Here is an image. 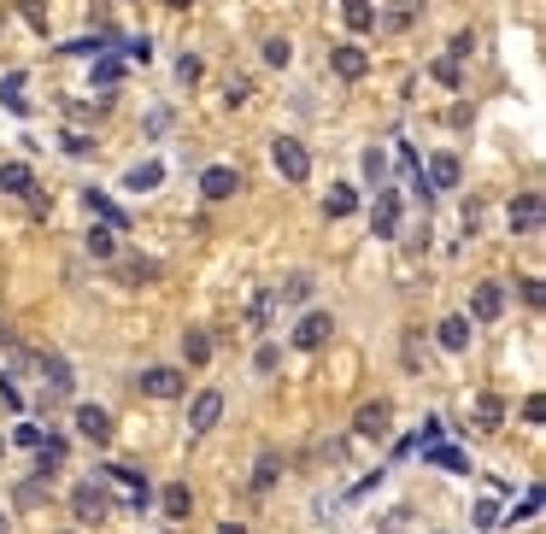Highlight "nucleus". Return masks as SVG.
<instances>
[{"label":"nucleus","instance_id":"obj_14","mask_svg":"<svg viewBox=\"0 0 546 534\" xmlns=\"http://www.w3.org/2000/svg\"><path fill=\"white\" fill-rule=\"evenodd\" d=\"M512 229L517 235H541V194H517L512 200Z\"/></svg>","mask_w":546,"mask_h":534},{"label":"nucleus","instance_id":"obj_12","mask_svg":"<svg viewBox=\"0 0 546 534\" xmlns=\"http://www.w3.org/2000/svg\"><path fill=\"white\" fill-rule=\"evenodd\" d=\"M159 511H165L171 523H189V511H194V493H189V481H171V488L159 493Z\"/></svg>","mask_w":546,"mask_h":534},{"label":"nucleus","instance_id":"obj_24","mask_svg":"<svg viewBox=\"0 0 546 534\" xmlns=\"http://www.w3.org/2000/svg\"><path fill=\"white\" fill-rule=\"evenodd\" d=\"M476 423L482 429H500L505 423V400H500V393H476Z\"/></svg>","mask_w":546,"mask_h":534},{"label":"nucleus","instance_id":"obj_42","mask_svg":"<svg viewBox=\"0 0 546 534\" xmlns=\"http://www.w3.org/2000/svg\"><path fill=\"white\" fill-rule=\"evenodd\" d=\"M165 6H177V12H182V6H194V0H165Z\"/></svg>","mask_w":546,"mask_h":534},{"label":"nucleus","instance_id":"obj_38","mask_svg":"<svg viewBox=\"0 0 546 534\" xmlns=\"http://www.w3.org/2000/svg\"><path fill=\"white\" fill-rule=\"evenodd\" d=\"M247 101H253V83L235 77V83H229V106H247Z\"/></svg>","mask_w":546,"mask_h":534},{"label":"nucleus","instance_id":"obj_7","mask_svg":"<svg viewBox=\"0 0 546 534\" xmlns=\"http://www.w3.org/2000/svg\"><path fill=\"white\" fill-rule=\"evenodd\" d=\"M329 65H335V77H341V83H358L370 71V53H365V47H353V42H341V47H329Z\"/></svg>","mask_w":546,"mask_h":534},{"label":"nucleus","instance_id":"obj_22","mask_svg":"<svg viewBox=\"0 0 546 534\" xmlns=\"http://www.w3.org/2000/svg\"><path fill=\"white\" fill-rule=\"evenodd\" d=\"M341 18H346V30H358V35H365V30H376V6H370V0H346V6H341Z\"/></svg>","mask_w":546,"mask_h":534},{"label":"nucleus","instance_id":"obj_4","mask_svg":"<svg viewBox=\"0 0 546 534\" xmlns=\"http://www.w3.org/2000/svg\"><path fill=\"white\" fill-rule=\"evenodd\" d=\"M388 429H394V405L388 400L358 405V417H353V434H358V441H388Z\"/></svg>","mask_w":546,"mask_h":534},{"label":"nucleus","instance_id":"obj_44","mask_svg":"<svg viewBox=\"0 0 546 534\" xmlns=\"http://www.w3.org/2000/svg\"><path fill=\"white\" fill-rule=\"evenodd\" d=\"M0 464H6V441H0Z\"/></svg>","mask_w":546,"mask_h":534},{"label":"nucleus","instance_id":"obj_25","mask_svg":"<svg viewBox=\"0 0 546 534\" xmlns=\"http://www.w3.org/2000/svg\"><path fill=\"white\" fill-rule=\"evenodd\" d=\"M277 476H282V458L265 452V458L253 464V493H270V488H277Z\"/></svg>","mask_w":546,"mask_h":534},{"label":"nucleus","instance_id":"obj_26","mask_svg":"<svg viewBox=\"0 0 546 534\" xmlns=\"http://www.w3.org/2000/svg\"><path fill=\"white\" fill-rule=\"evenodd\" d=\"M83 247H89V258H112V253H118V229H101V223H94Z\"/></svg>","mask_w":546,"mask_h":534},{"label":"nucleus","instance_id":"obj_40","mask_svg":"<svg viewBox=\"0 0 546 534\" xmlns=\"http://www.w3.org/2000/svg\"><path fill=\"white\" fill-rule=\"evenodd\" d=\"M523 300H529V306H541V300H546V288H541V277H523Z\"/></svg>","mask_w":546,"mask_h":534},{"label":"nucleus","instance_id":"obj_15","mask_svg":"<svg viewBox=\"0 0 546 534\" xmlns=\"http://www.w3.org/2000/svg\"><path fill=\"white\" fill-rule=\"evenodd\" d=\"M54 470H65V441H59V434L47 441V434H42V441H35V476L54 481Z\"/></svg>","mask_w":546,"mask_h":534},{"label":"nucleus","instance_id":"obj_6","mask_svg":"<svg viewBox=\"0 0 546 534\" xmlns=\"http://www.w3.org/2000/svg\"><path fill=\"white\" fill-rule=\"evenodd\" d=\"M329 335H335L329 312H306L300 329H294V346H300V353H317V346H329Z\"/></svg>","mask_w":546,"mask_h":534},{"label":"nucleus","instance_id":"obj_36","mask_svg":"<svg viewBox=\"0 0 546 534\" xmlns=\"http://www.w3.org/2000/svg\"><path fill=\"white\" fill-rule=\"evenodd\" d=\"M65 153H94V141H89V135H83V130H65Z\"/></svg>","mask_w":546,"mask_h":534},{"label":"nucleus","instance_id":"obj_5","mask_svg":"<svg viewBox=\"0 0 546 534\" xmlns=\"http://www.w3.org/2000/svg\"><path fill=\"white\" fill-rule=\"evenodd\" d=\"M35 370H42V393H47V400H71V388H77V376H71V364H65V358H59V353H47V358H42V364H35Z\"/></svg>","mask_w":546,"mask_h":534},{"label":"nucleus","instance_id":"obj_18","mask_svg":"<svg viewBox=\"0 0 546 534\" xmlns=\"http://www.w3.org/2000/svg\"><path fill=\"white\" fill-rule=\"evenodd\" d=\"M370 223H376V235H394V229H400V194H394V189L376 194V218H370Z\"/></svg>","mask_w":546,"mask_h":534},{"label":"nucleus","instance_id":"obj_34","mask_svg":"<svg viewBox=\"0 0 546 534\" xmlns=\"http://www.w3.org/2000/svg\"><path fill=\"white\" fill-rule=\"evenodd\" d=\"M365 177L382 189V177H388V159H382V147H370V153H365Z\"/></svg>","mask_w":546,"mask_h":534},{"label":"nucleus","instance_id":"obj_20","mask_svg":"<svg viewBox=\"0 0 546 534\" xmlns=\"http://www.w3.org/2000/svg\"><path fill=\"white\" fill-rule=\"evenodd\" d=\"M159 182H165V165H159V159H147V165H135L130 177H123V189L147 194V189H159Z\"/></svg>","mask_w":546,"mask_h":534},{"label":"nucleus","instance_id":"obj_3","mask_svg":"<svg viewBox=\"0 0 546 534\" xmlns=\"http://www.w3.org/2000/svg\"><path fill=\"white\" fill-rule=\"evenodd\" d=\"M71 511H77L83 523H106L112 517V493L101 488V481H77V488H71Z\"/></svg>","mask_w":546,"mask_h":534},{"label":"nucleus","instance_id":"obj_39","mask_svg":"<svg viewBox=\"0 0 546 534\" xmlns=\"http://www.w3.org/2000/svg\"><path fill=\"white\" fill-rule=\"evenodd\" d=\"M470 47H476V35L458 30V35H453V53H446V59H470Z\"/></svg>","mask_w":546,"mask_h":534},{"label":"nucleus","instance_id":"obj_45","mask_svg":"<svg viewBox=\"0 0 546 534\" xmlns=\"http://www.w3.org/2000/svg\"><path fill=\"white\" fill-rule=\"evenodd\" d=\"M0 534H6V517H0Z\"/></svg>","mask_w":546,"mask_h":534},{"label":"nucleus","instance_id":"obj_1","mask_svg":"<svg viewBox=\"0 0 546 534\" xmlns=\"http://www.w3.org/2000/svg\"><path fill=\"white\" fill-rule=\"evenodd\" d=\"M135 393H147V400H182V393H189V376L171 370V364H153V370L135 376Z\"/></svg>","mask_w":546,"mask_h":534},{"label":"nucleus","instance_id":"obj_27","mask_svg":"<svg viewBox=\"0 0 546 534\" xmlns=\"http://www.w3.org/2000/svg\"><path fill=\"white\" fill-rule=\"evenodd\" d=\"M324 212H329V218H353V212H358V194H353V189H346V182H341V189H329Z\"/></svg>","mask_w":546,"mask_h":534},{"label":"nucleus","instance_id":"obj_21","mask_svg":"<svg viewBox=\"0 0 546 534\" xmlns=\"http://www.w3.org/2000/svg\"><path fill=\"white\" fill-rule=\"evenodd\" d=\"M429 189H458V159L453 153H435V159H429Z\"/></svg>","mask_w":546,"mask_h":534},{"label":"nucleus","instance_id":"obj_13","mask_svg":"<svg viewBox=\"0 0 546 534\" xmlns=\"http://www.w3.org/2000/svg\"><path fill=\"white\" fill-rule=\"evenodd\" d=\"M83 206H89V212L101 218V223H112V229H130V212H123L118 200H106L101 189H83Z\"/></svg>","mask_w":546,"mask_h":534},{"label":"nucleus","instance_id":"obj_11","mask_svg":"<svg viewBox=\"0 0 546 534\" xmlns=\"http://www.w3.org/2000/svg\"><path fill=\"white\" fill-rule=\"evenodd\" d=\"M235 189H241V170H229V165H212L200 177V194H206V200H235Z\"/></svg>","mask_w":546,"mask_h":534},{"label":"nucleus","instance_id":"obj_28","mask_svg":"<svg viewBox=\"0 0 546 534\" xmlns=\"http://www.w3.org/2000/svg\"><path fill=\"white\" fill-rule=\"evenodd\" d=\"M288 59H294V42H288V35H265V65H288Z\"/></svg>","mask_w":546,"mask_h":534},{"label":"nucleus","instance_id":"obj_29","mask_svg":"<svg viewBox=\"0 0 546 534\" xmlns=\"http://www.w3.org/2000/svg\"><path fill=\"white\" fill-rule=\"evenodd\" d=\"M30 165H0V189H6V194H24V189H30Z\"/></svg>","mask_w":546,"mask_h":534},{"label":"nucleus","instance_id":"obj_30","mask_svg":"<svg viewBox=\"0 0 546 534\" xmlns=\"http://www.w3.org/2000/svg\"><path fill=\"white\" fill-rule=\"evenodd\" d=\"M277 300H288V306H300V300H312V277H288L277 288Z\"/></svg>","mask_w":546,"mask_h":534},{"label":"nucleus","instance_id":"obj_31","mask_svg":"<svg viewBox=\"0 0 546 534\" xmlns=\"http://www.w3.org/2000/svg\"><path fill=\"white\" fill-rule=\"evenodd\" d=\"M123 59H130V65H147V59H153V42H147V35H130V42H123Z\"/></svg>","mask_w":546,"mask_h":534},{"label":"nucleus","instance_id":"obj_35","mask_svg":"<svg viewBox=\"0 0 546 534\" xmlns=\"http://www.w3.org/2000/svg\"><path fill=\"white\" fill-rule=\"evenodd\" d=\"M435 77L446 83V89H458V83H464V71H458V59H435Z\"/></svg>","mask_w":546,"mask_h":534},{"label":"nucleus","instance_id":"obj_17","mask_svg":"<svg viewBox=\"0 0 546 534\" xmlns=\"http://www.w3.org/2000/svg\"><path fill=\"white\" fill-rule=\"evenodd\" d=\"M118 282H130V288L159 282V258H123V265H118Z\"/></svg>","mask_w":546,"mask_h":534},{"label":"nucleus","instance_id":"obj_33","mask_svg":"<svg viewBox=\"0 0 546 534\" xmlns=\"http://www.w3.org/2000/svg\"><path fill=\"white\" fill-rule=\"evenodd\" d=\"M118 77H123V59H94V83H101V89H112Z\"/></svg>","mask_w":546,"mask_h":534},{"label":"nucleus","instance_id":"obj_43","mask_svg":"<svg viewBox=\"0 0 546 534\" xmlns=\"http://www.w3.org/2000/svg\"><path fill=\"white\" fill-rule=\"evenodd\" d=\"M223 534H247V529H241V523H229V529H223Z\"/></svg>","mask_w":546,"mask_h":534},{"label":"nucleus","instance_id":"obj_23","mask_svg":"<svg viewBox=\"0 0 546 534\" xmlns=\"http://www.w3.org/2000/svg\"><path fill=\"white\" fill-rule=\"evenodd\" d=\"M182 358H189V364H206V358H212V335L206 329H182Z\"/></svg>","mask_w":546,"mask_h":534},{"label":"nucleus","instance_id":"obj_10","mask_svg":"<svg viewBox=\"0 0 546 534\" xmlns=\"http://www.w3.org/2000/svg\"><path fill=\"white\" fill-rule=\"evenodd\" d=\"M77 434L89 446H106L112 441V417L101 412V405H77Z\"/></svg>","mask_w":546,"mask_h":534},{"label":"nucleus","instance_id":"obj_32","mask_svg":"<svg viewBox=\"0 0 546 534\" xmlns=\"http://www.w3.org/2000/svg\"><path fill=\"white\" fill-rule=\"evenodd\" d=\"M424 464H441V470H464V458H458L453 446H429V452H424Z\"/></svg>","mask_w":546,"mask_h":534},{"label":"nucleus","instance_id":"obj_16","mask_svg":"<svg viewBox=\"0 0 546 534\" xmlns=\"http://www.w3.org/2000/svg\"><path fill=\"white\" fill-rule=\"evenodd\" d=\"M47 493H54V481H47V476L18 481V488H12V505H18V511H35V505H47Z\"/></svg>","mask_w":546,"mask_h":534},{"label":"nucleus","instance_id":"obj_2","mask_svg":"<svg viewBox=\"0 0 546 534\" xmlns=\"http://www.w3.org/2000/svg\"><path fill=\"white\" fill-rule=\"evenodd\" d=\"M270 159H277V170L288 182H306V177H312V153H306L294 135H277V141H270Z\"/></svg>","mask_w":546,"mask_h":534},{"label":"nucleus","instance_id":"obj_37","mask_svg":"<svg viewBox=\"0 0 546 534\" xmlns=\"http://www.w3.org/2000/svg\"><path fill=\"white\" fill-rule=\"evenodd\" d=\"M177 77H182V83H200V59L182 53V59H177Z\"/></svg>","mask_w":546,"mask_h":534},{"label":"nucleus","instance_id":"obj_41","mask_svg":"<svg viewBox=\"0 0 546 534\" xmlns=\"http://www.w3.org/2000/svg\"><path fill=\"white\" fill-rule=\"evenodd\" d=\"M382 24H388V30H405V24H412V6H394V12H388Z\"/></svg>","mask_w":546,"mask_h":534},{"label":"nucleus","instance_id":"obj_8","mask_svg":"<svg viewBox=\"0 0 546 534\" xmlns=\"http://www.w3.org/2000/svg\"><path fill=\"white\" fill-rule=\"evenodd\" d=\"M500 312H505V288H500V282H476V294H470V317L493 323Z\"/></svg>","mask_w":546,"mask_h":534},{"label":"nucleus","instance_id":"obj_19","mask_svg":"<svg viewBox=\"0 0 546 534\" xmlns=\"http://www.w3.org/2000/svg\"><path fill=\"white\" fill-rule=\"evenodd\" d=\"M441 346H446V353H464V346H470V317H441Z\"/></svg>","mask_w":546,"mask_h":534},{"label":"nucleus","instance_id":"obj_9","mask_svg":"<svg viewBox=\"0 0 546 534\" xmlns=\"http://www.w3.org/2000/svg\"><path fill=\"white\" fill-rule=\"evenodd\" d=\"M218 417H223V393H218V388L194 393V405H189V429H194V434H206V429L218 423Z\"/></svg>","mask_w":546,"mask_h":534}]
</instances>
